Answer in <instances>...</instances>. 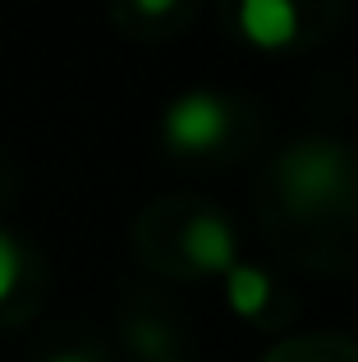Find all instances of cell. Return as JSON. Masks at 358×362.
Here are the masks:
<instances>
[{
  "label": "cell",
  "instance_id": "ba28073f",
  "mask_svg": "<svg viewBox=\"0 0 358 362\" xmlns=\"http://www.w3.org/2000/svg\"><path fill=\"white\" fill-rule=\"evenodd\" d=\"M46 362H92V358H83V354H51Z\"/></svg>",
  "mask_w": 358,
  "mask_h": 362
},
{
  "label": "cell",
  "instance_id": "7a4b0ae2",
  "mask_svg": "<svg viewBox=\"0 0 358 362\" xmlns=\"http://www.w3.org/2000/svg\"><path fill=\"white\" fill-rule=\"evenodd\" d=\"M161 133L175 151L184 156H197V151H212L225 142L230 133V106H225L216 92H184L166 106Z\"/></svg>",
  "mask_w": 358,
  "mask_h": 362
},
{
  "label": "cell",
  "instance_id": "5b68a950",
  "mask_svg": "<svg viewBox=\"0 0 358 362\" xmlns=\"http://www.w3.org/2000/svg\"><path fill=\"white\" fill-rule=\"evenodd\" d=\"M271 303V280L267 271H258V266H243L234 262L230 271H225V308L234 312V317H262Z\"/></svg>",
  "mask_w": 358,
  "mask_h": 362
},
{
  "label": "cell",
  "instance_id": "52a82bcc",
  "mask_svg": "<svg viewBox=\"0 0 358 362\" xmlns=\"http://www.w3.org/2000/svg\"><path fill=\"white\" fill-rule=\"evenodd\" d=\"M138 14H147V18H161V14H175V5L171 0H138Z\"/></svg>",
  "mask_w": 358,
  "mask_h": 362
},
{
  "label": "cell",
  "instance_id": "3957f363",
  "mask_svg": "<svg viewBox=\"0 0 358 362\" xmlns=\"http://www.w3.org/2000/svg\"><path fill=\"white\" fill-rule=\"evenodd\" d=\"M239 37L258 51H285L289 42H299V28H304V14L289 0H243L239 14Z\"/></svg>",
  "mask_w": 358,
  "mask_h": 362
},
{
  "label": "cell",
  "instance_id": "8992f818",
  "mask_svg": "<svg viewBox=\"0 0 358 362\" xmlns=\"http://www.w3.org/2000/svg\"><path fill=\"white\" fill-rule=\"evenodd\" d=\"M18 280H23V247L14 243L9 230H0V303H9Z\"/></svg>",
  "mask_w": 358,
  "mask_h": 362
},
{
  "label": "cell",
  "instance_id": "6da1fadb",
  "mask_svg": "<svg viewBox=\"0 0 358 362\" xmlns=\"http://www.w3.org/2000/svg\"><path fill=\"white\" fill-rule=\"evenodd\" d=\"M280 193L289 206L322 211L345 193V151L335 142H299L280 160Z\"/></svg>",
  "mask_w": 358,
  "mask_h": 362
},
{
  "label": "cell",
  "instance_id": "277c9868",
  "mask_svg": "<svg viewBox=\"0 0 358 362\" xmlns=\"http://www.w3.org/2000/svg\"><path fill=\"white\" fill-rule=\"evenodd\" d=\"M184 247L188 266H197V271H216L225 275L234 262H239V243H234V230L221 221V216H193V221L184 225Z\"/></svg>",
  "mask_w": 358,
  "mask_h": 362
}]
</instances>
